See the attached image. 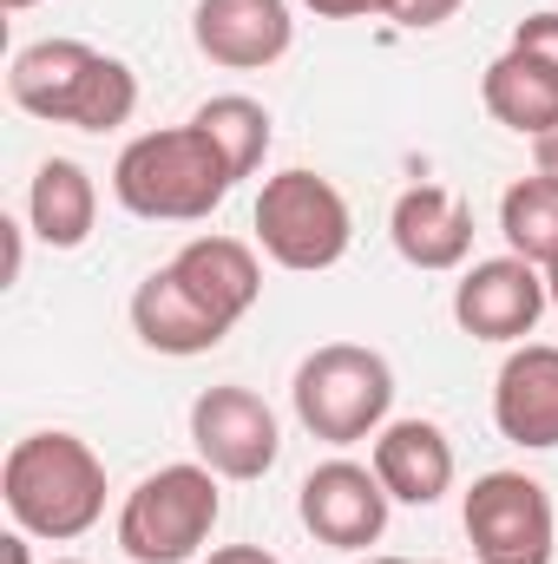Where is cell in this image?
Segmentation results:
<instances>
[{
    "mask_svg": "<svg viewBox=\"0 0 558 564\" xmlns=\"http://www.w3.org/2000/svg\"><path fill=\"white\" fill-rule=\"evenodd\" d=\"M493 421L526 453H552L558 446V348L552 341H526V348L506 355V368L493 381Z\"/></svg>",
    "mask_w": 558,
    "mask_h": 564,
    "instance_id": "7c38bea8",
    "label": "cell"
},
{
    "mask_svg": "<svg viewBox=\"0 0 558 564\" xmlns=\"http://www.w3.org/2000/svg\"><path fill=\"white\" fill-rule=\"evenodd\" d=\"M480 99H486V112H493L506 132H519V139H546L558 126V79L539 73V66H533L526 53H513V46L486 66Z\"/></svg>",
    "mask_w": 558,
    "mask_h": 564,
    "instance_id": "ac0fdd59",
    "label": "cell"
},
{
    "mask_svg": "<svg viewBox=\"0 0 558 564\" xmlns=\"http://www.w3.org/2000/svg\"><path fill=\"white\" fill-rule=\"evenodd\" d=\"M362 564H415V558H362Z\"/></svg>",
    "mask_w": 558,
    "mask_h": 564,
    "instance_id": "f546056e",
    "label": "cell"
},
{
    "mask_svg": "<svg viewBox=\"0 0 558 564\" xmlns=\"http://www.w3.org/2000/svg\"><path fill=\"white\" fill-rule=\"evenodd\" d=\"M204 564H282V558L264 552V545H224V552H211Z\"/></svg>",
    "mask_w": 558,
    "mask_h": 564,
    "instance_id": "cb8c5ba5",
    "label": "cell"
},
{
    "mask_svg": "<svg viewBox=\"0 0 558 564\" xmlns=\"http://www.w3.org/2000/svg\"><path fill=\"white\" fill-rule=\"evenodd\" d=\"M388 486L375 479V466H355V459H329L302 479V525L329 545V552H368L382 532H388Z\"/></svg>",
    "mask_w": 558,
    "mask_h": 564,
    "instance_id": "9c48e42d",
    "label": "cell"
},
{
    "mask_svg": "<svg viewBox=\"0 0 558 564\" xmlns=\"http://www.w3.org/2000/svg\"><path fill=\"white\" fill-rule=\"evenodd\" d=\"M53 564H79V558H53Z\"/></svg>",
    "mask_w": 558,
    "mask_h": 564,
    "instance_id": "4dcf8cb0",
    "label": "cell"
},
{
    "mask_svg": "<svg viewBox=\"0 0 558 564\" xmlns=\"http://www.w3.org/2000/svg\"><path fill=\"white\" fill-rule=\"evenodd\" d=\"M0 7H7V13H26V7H40V0H0Z\"/></svg>",
    "mask_w": 558,
    "mask_h": 564,
    "instance_id": "f1b7e54d",
    "label": "cell"
},
{
    "mask_svg": "<svg viewBox=\"0 0 558 564\" xmlns=\"http://www.w3.org/2000/svg\"><path fill=\"white\" fill-rule=\"evenodd\" d=\"M191 446L217 479H264L282 453V426L250 388H204L191 401Z\"/></svg>",
    "mask_w": 558,
    "mask_h": 564,
    "instance_id": "ba28073f",
    "label": "cell"
},
{
    "mask_svg": "<svg viewBox=\"0 0 558 564\" xmlns=\"http://www.w3.org/2000/svg\"><path fill=\"white\" fill-rule=\"evenodd\" d=\"M466 0H395V26H415V33H427V26H447L453 13H460Z\"/></svg>",
    "mask_w": 558,
    "mask_h": 564,
    "instance_id": "7402d4cb",
    "label": "cell"
},
{
    "mask_svg": "<svg viewBox=\"0 0 558 564\" xmlns=\"http://www.w3.org/2000/svg\"><path fill=\"white\" fill-rule=\"evenodd\" d=\"M375 479L401 506H433L453 492V440L433 421H388L375 433Z\"/></svg>",
    "mask_w": 558,
    "mask_h": 564,
    "instance_id": "9a60e30c",
    "label": "cell"
},
{
    "mask_svg": "<svg viewBox=\"0 0 558 564\" xmlns=\"http://www.w3.org/2000/svg\"><path fill=\"white\" fill-rule=\"evenodd\" d=\"M546 270L526 263V257H493V263H473L460 289H453V322L473 335V341H526L546 315Z\"/></svg>",
    "mask_w": 558,
    "mask_h": 564,
    "instance_id": "30bf717a",
    "label": "cell"
},
{
    "mask_svg": "<svg viewBox=\"0 0 558 564\" xmlns=\"http://www.w3.org/2000/svg\"><path fill=\"white\" fill-rule=\"evenodd\" d=\"M191 119L224 144V158H230L237 177H250V171L264 164V151H270V112H264L257 99H244V93H217V99H204Z\"/></svg>",
    "mask_w": 558,
    "mask_h": 564,
    "instance_id": "ffe728a7",
    "label": "cell"
},
{
    "mask_svg": "<svg viewBox=\"0 0 558 564\" xmlns=\"http://www.w3.org/2000/svg\"><path fill=\"white\" fill-rule=\"evenodd\" d=\"M315 20H368V13H395V0H302Z\"/></svg>",
    "mask_w": 558,
    "mask_h": 564,
    "instance_id": "603a6c76",
    "label": "cell"
},
{
    "mask_svg": "<svg viewBox=\"0 0 558 564\" xmlns=\"http://www.w3.org/2000/svg\"><path fill=\"white\" fill-rule=\"evenodd\" d=\"M533 158H539V171H546V177L558 184V126L546 132V139H533Z\"/></svg>",
    "mask_w": 558,
    "mask_h": 564,
    "instance_id": "d4e9b609",
    "label": "cell"
},
{
    "mask_svg": "<svg viewBox=\"0 0 558 564\" xmlns=\"http://www.w3.org/2000/svg\"><path fill=\"white\" fill-rule=\"evenodd\" d=\"M460 525L480 564H552L558 519L533 473H480L460 506Z\"/></svg>",
    "mask_w": 558,
    "mask_h": 564,
    "instance_id": "52a82bcc",
    "label": "cell"
},
{
    "mask_svg": "<svg viewBox=\"0 0 558 564\" xmlns=\"http://www.w3.org/2000/svg\"><path fill=\"white\" fill-rule=\"evenodd\" d=\"M0 558L7 564H33L26 558V532H7V539H0Z\"/></svg>",
    "mask_w": 558,
    "mask_h": 564,
    "instance_id": "4316f807",
    "label": "cell"
},
{
    "mask_svg": "<svg viewBox=\"0 0 558 564\" xmlns=\"http://www.w3.org/2000/svg\"><path fill=\"white\" fill-rule=\"evenodd\" d=\"M7 99L46 126L119 132L139 112V73L86 40H33L7 66Z\"/></svg>",
    "mask_w": 558,
    "mask_h": 564,
    "instance_id": "6da1fadb",
    "label": "cell"
},
{
    "mask_svg": "<svg viewBox=\"0 0 558 564\" xmlns=\"http://www.w3.org/2000/svg\"><path fill=\"white\" fill-rule=\"evenodd\" d=\"M513 53H526L539 73L558 79V13H526V20L513 26Z\"/></svg>",
    "mask_w": 558,
    "mask_h": 564,
    "instance_id": "44dd1931",
    "label": "cell"
},
{
    "mask_svg": "<svg viewBox=\"0 0 558 564\" xmlns=\"http://www.w3.org/2000/svg\"><path fill=\"white\" fill-rule=\"evenodd\" d=\"M171 270H178V282H184L217 322H230V328H237V322L257 308V295H264L257 250L237 243V237H191V243L171 257Z\"/></svg>",
    "mask_w": 558,
    "mask_h": 564,
    "instance_id": "2e32d148",
    "label": "cell"
},
{
    "mask_svg": "<svg viewBox=\"0 0 558 564\" xmlns=\"http://www.w3.org/2000/svg\"><path fill=\"white\" fill-rule=\"evenodd\" d=\"M132 328H139V341L151 355H211L224 335H230V322H217L184 282L178 270L164 263V270H151V276L132 289Z\"/></svg>",
    "mask_w": 558,
    "mask_h": 564,
    "instance_id": "5bb4252c",
    "label": "cell"
},
{
    "mask_svg": "<svg viewBox=\"0 0 558 564\" xmlns=\"http://www.w3.org/2000/svg\"><path fill=\"white\" fill-rule=\"evenodd\" d=\"M546 295H552V308H558V263H546Z\"/></svg>",
    "mask_w": 558,
    "mask_h": 564,
    "instance_id": "83f0119b",
    "label": "cell"
},
{
    "mask_svg": "<svg viewBox=\"0 0 558 564\" xmlns=\"http://www.w3.org/2000/svg\"><path fill=\"white\" fill-rule=\"evenodd\" d=\"M257 243L277 270H296V276L335 270L355 243L348 197L315 171H277L257 197Z\"/></svg>",
    "mask_w": 558,
    "mask_h": 564,
    "instance_id": "8992f818",
    "label": "cell"
},
{
    "mask_svg": "<svg viewBox=\"0 0 558 564\" xmlns=\"http://www.w3.org/2000/svg\"><path fill=\"white\" fill-rule=\"evenodd\" d=\"M217 519H224V492H217V473L204 459L158 466L119 506V552L132 564H184L204 552Z\"/></svg>",
    "mask_w": 558,
    "mask_h": 564,
    "instance_id": "277c9868",
    "label": "cell"
},
{
    "mask_svg": "<svg viewBox=\"0 0 558 564\" xmlns=\"http://www.w3.org/2000/svg\"><path fill=\"white\" fill-rule=\"evenodd\" d=\"M0 499L26 539H86L106 512V459L79 433H26L0 466Z\"/></svg>",
    "mask_w": 558,
    "mask_h": 564,
    "instance_id": "7a4b0ae2",
    "label": "cell"
},
{
    "mask_svg": "<svg viewBox=\"0 0 558 564\" xmlns=\"http://www.w3.org/2000/svg\"><path fill=\"white\" fill-rule=\"evenodd\" d=\"M500 237H506L513 257H526L539 270L558 263V184L546 171L506 184V197H500Z\"/></svg>",
    "mask_w": 558,
    "mask_h": 564,
    "instance_id": "d6986e66",
    "label": "cell"
},
{
    "mask_svg": "<svg viewBox=\"0 0 558 564\" xmlns=\"http://www.w3.org/2000/svg\"><path fill=\"white\" fill-rule=\"evenodd\" d=\"M388 237H395L401 263H415V270H460L473 257V210L447 184H415L395 197Z\"/></svg>",
    "mask_w": 558,
    "mask_h": 564,
    "instance_id": "4fadbf2b",
    "label": "cell"
},
{
    "mask_svg": "<svg viewBox=\"0 0 558 564\" xmlns=\"http://www.w3.org/2000/svg\"><path fill=\"white\" fill-rule=\"evenodd\" d=\"M7 230V282H20V257H26V243H20V224H0Z\"/></svg>",
    "mask_w": 558,
    "mask_h": 564,
    "instance_id": "484cf974",
    "label": "cell"
},
{
    "mask_svg": "<svg viewBox=\"0 0 558 564\" xmlns=\"http://www.w3.org/2000/svg\"><path fill=\"white\" fill-rule=\"evenodd\" d=\"M191 40L204 59H217L230 73H257L289 53L296 20H289V0H197Z\"/></svg>",
    "mask_w": 558,
    "mask_h": 564,
    "instance_id": "8fae6325",
    "label": "cell"
},
{
    "mask_svg": "<svg viewBox=\"0 0 558 564\" xmlns=\"http://www.w3.org/2000/svg\"><path fill=\"white\" fill-rule=\"evenodd\" d=\"M93 217H99V191H93V171L73 164V158H46L33 171V191H26V224L46 250H79L93 237Z\"/></svg>",
    "mask_w": 558,
    "mask_h": 564,
    "instance_id": "e0dca14e",
    "label": "cell"
},
{
    "mask_svg": "<svg viewBox=\"0 0 558 564\" xmlns=\"http://www.w3.org/2000/svg\"><path fill=\"white\" fill-rule=\"evenodd\" d=\"M230 184H237V171H230L224 144L197 119L144 132L112 164V197L144 224H204L230 197Z\"/></svg>",
    "mask_w": 558,
    "mask_h": 564,
    "instance_id": "3957f363",
    "label": "cell"
},
{
    "mask_svg": "<svg viewBox=\"0 0 558 564\" xmlns=\"http://www.w3.org/2000/svg\"><path fill=\"white\" fill-rule=\"evenodd\" d=\"M289 394H296V421L309 426L315 440L355 446V440H375L388 426L395 368H388V355H375L362 341H329V348H315L296 368Z\"/></svg>",
    "mask_w": 558,
    "mask_h": 564,
    "instance_id": "5b68a950",
    "label": "cell"
}]
</instances>
